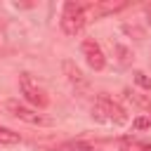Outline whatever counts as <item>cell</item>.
Listing matches in <instances>:
<instances>
[{
	"mask_svg": "<svg viewBox=\"0 0 151 151\" xmlns=\"http://www.w3.org/2000/svg\"><path fill=\"white\" fill-rule=\"evenodd\" d=\"M92 116L101 123H109V125H123L127 123V113L120 104H116L111 97L106 94H99L92 104Z\"/></svg>",
	"mask_w": 151,
	"mask_h": 151,
	"instance_id": "6da1fadb",
	"label": "cell"
},
{
	"mask_svg": "<svg viewBox=\"0 0 151 151\" xmlns=\"http://www.w3.org/2000/svg\"><path fill=\"white\" fill-rule=\"evenodd\" d=\"M87 24V12L85 5L80 2H66L61 12V31L66 35H78Z\"/></svg>",
	"mask_w": 151,
	"mask_h": 151,
	"instance_id": "7a4b0ae2",
	"label": "cell"
},
{
	"mask_svg": "<svg viewBox=\"0 0 151 151\" xmlns=\"http://www.w3.org/2000/svg\"><path fill=\"white\" fill-rule=\"evenodd\" d=\"M5 109H7L9 116H14V118H19V120H24V123H28V125L47 127V125L54 123L50 116L38 113V109H31V106H26V104H21V101H17V99H7V101H5Z\"/></svg>",
	"mask_w": 151,
	"mask_h": 151,
	"instance_id": "3957f363",
	"label": "cell"
},
{
	"mask_svg": "<svg viewBox=\"0 0 151 151\" xmlns=\"http://www.w3.org/2000/svg\"><path fill=\"white\" fill-rule=\"evenodd\" d=\"M19 90H21L24 99H26L28 104H33L35 109H47L50 97L45 94V90H42L28 73H21V76H19Z\"/></svg>",
	"mask_w": 151,
	"mask_h": 151,
	"instance_id": "277c9868",
	"label": "cell"
},
{
	"mask_svg": "<svg viewBox=\"0 0 151 151\" xmlns=\"http://www.w3.org/2000/svg\"><path fill=\"white\" fill-rule=\"evenodd\" d=\"M83 57H85V61H87V66H90L92 71H101V68L106 66V57H104L99 42L92 40V38L83 40Z\"/></svg>",
	"mask_w": 151,
	"mask_h": 151,
	"instance_id": "5b68a950",
	"label": "cell"
},
{
	"mask_svg": "<svg viewBox=\"0 0 151 151\" xmlns=\"http://www.w3.org/2000/svg\"><path fill=\"white\" fill-rule=\"evenodd\" d=\"M127 2L125 0H101V2H92V5H85V12H87V19L90 17H106V14H116L120 9H125Z\"/></svg>",
	"mask_w": 151,
	"mask_h": 151,
	"instance_id": "8992f818",
	"label": "cell"
},
{
	"mask_svg": "<svg viewBox=\"0 0 151 151\" xmlns=\"http://www.w3.org/2000/svg\"><path fill=\"white\" fill-rule=\"evenodd\" d=\"M61 68H64V76H66V80L76 87V90H80V92H87L90 90V80L83 76V71L76 66V61H71V59H64L61 61Z\"/></svg>",
	"mask_w": 151,
	"mask_h": 151,
	"instance_id": "52a82bcc",
	"label": "cell"
},
{
	"mask_svg": "<svg viewBox=\"0 0 151 151\" xmlns=\"http://www.w3.org/2000/svg\"><path fill=\"white\" fill-rule=\"evenodd\" d=\"M120 151H151V142H144V139H137V137H123L118 142Z\"/></svg>",
	"mask_w": 151,
	"mask_h": 151,
	"instance_id": "ba28073f",
	"label": "cell"
},
{
	"mask_svg": "<svg viewBox=\"0 0 151 151\" xmlns=\"http://www.w3.org/2000/svg\"><path fill=\"white\" fill-rule=\"evenodd\" d=\"M19 142H21L19 132H12L9 127H2L0 125V144L2 146H12V144H19Z\"/></svg>",
	"mask_w": 151,
	"mask_h": 151,
	"instance_id": "9c48e42d",
	"label": "cell"
},
{
	"mask_svg": "<svg viewBox=\"0 0 151 151\" xmlns=\"http://www.w3.org/2000/svg\"><path fill=\"white\" fill-rule=\"evenodd\" d=\"M66 151H94L92 144H85V142H73V144H66L64 146Z\"/></svg>",
	"mask_w": 151,
	"mask_h": 151,
	"instance_id": "30bf717a",
	"label": "cell"
},
{
	"mask_svg": "<svg viewBox=\"0 0 151 151\" xmlns=\"http://www.w3.org/2000/svg\"><path fill=\"white\" fill-rule=\"evenodd\" d=\"M132 127L134 130H144V127H151V116H139L132 120Z\"/></svg>",
	"mask_w": 151,
	"mask_h": 151,
	"instance_id": "8fae6325",
	"label": "cell"
},
{
	"mask_svg": "<svg viewBox=\"0 0 151 151\" xmlns=\"http://www.w3.org/2000/svg\"><path fill=\"white\" fill-rule=\"evenodd\" d=\"M134 83H137L139 87H144V90H149V92H151V78H146L142 71H137V73H134Z\"/></svg>",
	"mask_w": 151,
	"mask_h": 151,
	"instance_id": "7c38bea8",
	"label": "cell"
},
{
	"mask_svg": "<svg viewBox=\"0 0 151 151\" xmlns=\"http://www.w3.org/2000/svg\"><path fill=\"white\" fill-rule=\"evenodd\" d=\"M144 12H146V24L151 26V2H149V5L144 7Z\"/></svg>",
	"mask_w": 151,
	"mask_h": 151,
	"instance_id": "4fadbf2b",
	"label": "cell"
}]
</instances>
